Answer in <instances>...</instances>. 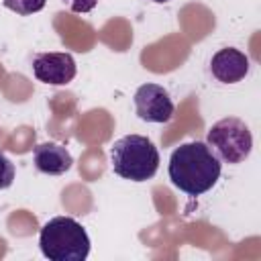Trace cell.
Instances as JSON below:
<instances>
[{
	"label": "cell",
	"mask_w": 261,
	"mask_h": 261,
	"mask_svg": "<svg viewBox=\"0 0 261 261\" xmlns=\"http://www.w3.org/2000/svg\"><path fill=\"white\" fill-rule=\"evenodd\" d=\"M12 181H14V163L4 153H0V190L10 188Z\"/></svg>",
	"instance_id": "30bf717a"
},
{
	"label": "cell",
	"mask_w": 261,
	"mask_h": 261,
	"mask_svg": "<svg viewBox=\"0 0 261 261\" xmlns=\"http://www.w3.org/2000/svg\"><path fill=\"white\" fill-rule=\"evenodd\" d=\"M169 179L188 196L208 192L220 177V159L206 143L192 141L173 149L169 157Z\"/></svg>",
	"instance_id": "6da1fadb"
},
{
	"label": "cell",
	"mask_w": 261,
	"mask_h": 261,
	"mask_svg": "<svg viewBox=\"0 0 261 261\" xmlns=\"http://www.w3.org/2000/svg\"><path fill=\"white\" fill-rule=\"evenodd\" d=\"M33 161H35V167L41 173H47V175H63L65 171L71 169L73 157H71V153L63 145L49 141V143H41V145L35 147Z\"/></svg>",
	"instance_id": "ba28073f"
},
{
	"label": "cell",
	"mask_w": 261,
	"mask_h": 261,
	"mask_svg": "<svg viewBox=\"0 0 261 261\" xmlns=\"http://www.w3.org/2000/svg\"><path fill=\"white\" fill-rule=\"evenodd\" d=\"M135 110L137 116L145 122H169L173 118L175 106L169 98V92L157 84H143L135 92Z\"/></svg>",
	"instance_id": "5b68a950"
},
{
	"label": "cell",
	"mask_w": 261,
	"mask_h": 261,
	"mask_svg": "<svg viewBox=\"0 0 261 261\" xmlns=\"http://www.w3.org/2000/svg\"><path fill=\"white\" fill-rule=\"evenodd\" d=\"M2 2L8 10H12L16 14H22V16L35 14V12L43 10L45 4H47V0H2Z\"/></svg>",
	"instance_id": "9c48e42d"
},
{
	"label": "cell",
	"mask_w": 261,
	"mask_h": 261,
	"mask_svg": "<svg viewBox=\"0 0 261 261\" xmlns=\"http://www.w3.org/2000/svg\"><path fill=\"white\" fill-rule=\"evenodd\" d=\"M33 73L43 84L65 86L75 77L77 65L71 53L47 51V53H37L33 57Z\"/></svg>",
	"instance_id": "8992f818"
},
{
	"label": "cell",
	"mask_w": 261,
	"mask_h": 261,
	"mask_svg": "<svg viewBox=\"0 0 261 261\" xmlns=\"http://www.w3.org/2000/svg\"><path fill=\"white\" fill-rule=\"evenodd\" d=\"M39 247L49 261H84L90 255V237L75 218L55 216L43 224Z\"/></svg>",
	"instance_id": "7a4b0ae2"
},
{
	"label": "cell",
	"mask_w": 261,
	"mask_h": 261,
	"mask_svg": "<svg viewBox=\"0 0 261 261\" xmlns=\"http://www.w3.org/2000/svg\"><path fill=\"white\" fill-rule=\"evenodd\" d=\"M151 2H157V4H163V2H169V0H151Z\"/></svg>",
	"instance_id": "7c38bea8"
},
{
	"label": "cell",
	"mask_w": 261,
	"mask_h": 261,
	"mask_svg": "<svg viewBox=\"0 0 261 261\" xmlns=\"http://www.w3.org/2000/svg\"><path fill=\"white\" fill-rule=\"evenodd\" d=\"M110 163L122 179L147 181L159 169V151L143 135H124L110 147Z\"/></svg>",
	"instance_id": "3957f363"
},
{
	"label": "cell",
	"mask_w": 261,
	"mask_h": 261,
	"mask_svg": "<svg viewBox=\"0 0 261 261\" xmlns=\"http://www.w3.org/2000/svg\"><path fill=\"white\" fill-rule=\"evenodd\" d=\"M206 145L220 161L237 165L251 155L253 135L241 118L228 116L210 126L206 135Z\"/></svg>",
	"instance_id": "277c9868"
},
{
	"label": "cell",
	"mask_w": 261,
	"mask_h": 261,
	"mask_svg": "<svg viewBox=\"0 0 261 261\" xmlns=\"http://www.w3.org/2000/svg\"><path fill=\"white\" fill-rule=\"evenodd\" d=\"M210 71L222 84H237L249 73V57L234 47L218 49L210 59Z\"/></svg>",
	"instance_id": "52a82bcc"
},
{
	"label": "cell",
	"mask_w": 261,
	"mask_h": 261,
	"mask_svg": "<svg viewBox=\"0 0 261 261\" xmlns=\"http://www.w3.org/2000/svg\"><path fill=\"white\" fill-rule=\"evenodd\" d=\"M63 2H67L73 12H82V14L94 10L98 4V0H63Z\"/></svg>",
	"instance_id": "8fae6325"
}]
</instances>
